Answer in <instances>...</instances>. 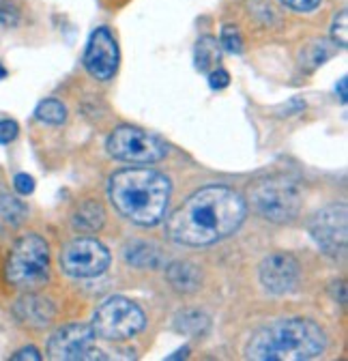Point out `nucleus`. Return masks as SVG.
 I'll use <instances>...</instances> for the list:
<instances>
[{
  "label": "nucleus",
  "mask_w": 348,
  "mask_h": 361,
  "mask_svg": "<svg viewBox=\"0 0 348 361\" xmlns=\"http://www.w3.org/2000/svg\"><path fill=\"white\" fill-rule=\"evenodd\" d=\"M144 312L125 297L106 299L93 316V334L108 342H123L144 329Z\"/></svg>",
  "instance_id": "6"
},
{
  "label": "nucleus",
  "mask_w": 348,
  "mask_h": 361,
  "mask_svg": "<svg viewBox=\"0 0 348 361\" xmlns=\"http://www.w3.org/2000/svg\"><path fill=\"white\" fill-rule=\"evenodd\" d=\"M346 86H348V80H346V78H342V80H340V84H337V90H340V99H342V104H346V97H348Z\"/></svg>",
  "instance_id": "30"
},
{
  "label": "nucleus",
  "mask_w": 348,
  "mask_h": 361,
  "mask_svg": "<svg viewBox=\"0 0 348 361\" xmlns=\"http://www.w3.org/2000/svg\"><path fill=\"white\" fill-rule=\"evenodd\" d=\"M118 43L114 39V35L110 32V28L99 26L89 43H86V52H84V67L95 80L108 82L114 78L116 69H118Z\"/></svg>",
  "instance_id": "11"
},
{
  "label": "nucleus",
  "mask_w": 348,
  "mask_h": 361,
  "mask_svg": "<svg viewBox=\"0 0 348 361\" xmlns=\"http://www.w3.org/2000/svg\"><path fill=\"white\" fill-rule=\"evenodd\" d=\"M13 185H15L18 194L28 196V194H32V192H35V178H32V176H28V174H15Z\"/></svg>",
  "instance_id": "28"
},
{
  "label": "nucleus",
  "mask_w": 348,
  "mask_h": 361,
  "mask_svg": "<svg viewBox=\"0 0 348 361\" xmlns=\"http://www.w3.org/2000/svg\"><path fill=\"white\" fill-rule=\"evenodd\" d=\"M13 314L15 319L28 327H35V329H41L52 323L54 319V305L50 299L41 297V295H24L22 299H18L15 307H13Z\"/></svg>",
  "instance_id": "13"
},
{
  "label": "nucleus",
  "mask_w": 348,
  "mask_h": 361,
  "mask_svg": "<svg viewBox=\"0 0 348 361\" xmlns=\"http://www.w3.org/2000/svg\"><path fill=\"white\" fill-rule=\"evenodd\" d=\"M245 200L230 188L211 185L189 196L166 221V233L181 245H211L239 231Z\"/></svg>",
  "instance_id": "1"
},
{
  "label": "nucleus",
  "mask_w": 348,
  "mask_h": 361,
  "mask_svg": "<svg viewBox=\"0 0 348 361\" xmlns=\"http://www.w3.org/2000/svg\"><path fill=\"white\" fill-rule=\"evenodd\" d=\"M5 75H7V71H5V69H3V67H0V80H3V78H5Z\"/></svg>",
  "instance_id": "31"
},
{
  "label": "nucleus",
  "mask_w": 348,
  "mask_h": 361,
  "mask_svg": "<svg viewBox=\"0 0 348 361\" xmlns=\"http://www.w3.org/2000/svg\"><path fill=\"white\" fill-rule=\"evenodd\" d=\"M95 334L91 325L84 323H73L63 329H58L50 342H48V353L52 359L58 361H84V359H106L101 350L93 346Z\"/></svg>",
  "instance_id": "10"
},
{
  "label": "nucleus",
  "mask_w": 348,
  "mask_h": 361,
  "mask_svg": "<svg viewBox=\"0 0 348 361\" xmlns=\"http://www.w3.org/2000/svg\"><path fill=\"white\" fill-rule=\"evenodd\" d=\"M166 278L170 286L179 293H196L202 284V274L200 269L192 262L185 260H174L166 269Z\"/></svg>",
  "instance_id": "14"
},
{
  "label": "nucleus",
  "mask_w": 348,
  "mask_h": 361,
  "mask_svg": "<svg viewBox=\"0 0 348 361\" xmlns=\"http://www.w3.org/2000/svg\"><path fill=\"white\" fill-rule=\"evenodd\" d=\"M181 334H187V336H198V334H204L209 329V319L202 314V312H196V310H187L183 314L177 316V323H174Z\"/></svg>",
  "instance_id": "20"
},
{
  "label": "nucleus",
  "mask_w": 348,
  "mask_h": 361,
  "mask_svg": "<svg viewBox=\"0 0 348 361\" xmlns=\"http://www.w3.org/2000/svg\"><path fill=\"white\" fill-rule=\"evenodd\" d=\"M18 131H20V127H18L15 121H9V118L0 121V145L13 142L18 138Z\"/></svg>",
  "instance_id": "27"
},
{
  "label": "nucleus",
  "mask_w": 348,
  "mask_h": 361,
  "mask_svg": "<svg viewBox=\"0 0 348 361\" xmlns=\"http://www.w3.org/2000/svg\"><path fill=\"white\" fill-rule=\"evenodd\" d=\"M310 235L316 245L329 256H344L348 241V209L346 204H331L318 211L310 221Z\"/></svg>",
  "instance_id": "9"
},
{
  "label": "nucleus",
  "mask_w": 348,
  "mask_h": 361,
  "mask_svg": "<svg viewBox=\"0 0 348 361\" xmlns=\"http://www.w3.org/2000/svg\"><path fill=\"white\" fill-rule=\"evenodd\" d=\"M11 359H13V361H22V359H32V361H39V359H41V355H39V350H37V348L28 346V348H22V350H18V353H15Z\"/></svg>",
  "instance_id": "29"
},
{
  "label": "nucleus",
  "mask_w": 348,
  "mask_h": 361,
  "mask_svg": "<svg viewBox=\"0 0 348 361\" xmlns=\"http://www.w3.org/2000/svg\"><path fill=\"white\" fill-rule=\"evenodd\" d=\"M247 198L251 209L260 217L275 224L292 221L303 207V194L299 183L286 174H273L256 180L247 192Z\"/></svg>",
  "instance_id": "4"
},
{
  "label": "nucleus",
  "mask_w": 348,
  "mask_h": 361,
  "mask_svg": "<svg viewBox=\"0 0 348 361\" xmlns=\"http://www.w3.org/2000/svg\"><path fill=\"white\" fill-rule=\"evenodd\" d=\"M20 18H22V5L18 0H3L0 3V24L13 28L20 24Z\"/></svg>",
  "instance_id": "22"
},
{
  "label": "nucleus",
  "mask_w": 348,
  "mask_h": 361,
  "mask_svg": "<svg viewBox=\"0 0 348 361\" xmlns=\"http://www.w3.org/2000/svg\"><path fill=\"white\" fill-rule=\"evenodd\" d=\"M346 26H348V13H346V9H342L333 18V24H331V37L340 48H346V43H348V28Z\"/></svg>",
  "instance_id": "24"
},
{
  "label": "nucleus",
  "mask_w": 348,
  "mask_h": 361,
  "mask_svg": "<svg viewBox=\"0 0 348 361\" xmlns=\"http://www.w3.org/2000/svg\"><path fill=\"white\" fill-rule=\"evenodd\" d=\"M327 346L325 331L308 319H284L258 329L245 348L256 361H308Z\"/></svg>",
  "instance_id": "3"
},
{
  "label": "nucleus",
  "mask_w": 348,
  "mask_h": 361,
  "mask_svg": "<svg viewBox=\"0 0 348 361\" xmlns=\"http://www.w3.org/2000/svg\"><path fill=\"white\" fill-rule=\"evenodd\" d=\"M337 50H340V45L333 39L331 41H327V39L312 41L308 48L301 52V67H306L308 71H314L316 67L327 63Z\"/></svg>",
  "instance_id": "19"
},
{
  "label": "nucleus",
  "mask_w": 348,
  "mask_h": 361,
  "mask_svg": "<svg viewBox=\"0 0 348 361\" xmlns=\"http://www.w3.org/2000/svg\"><path fill=\"white\" fill-rule=\"evenodd\" d=\"M7 280L24 290L39 288L50 278V250L39 235L30 233L15 241L7 258Z\"/></svg>",
  "instance_id": "5"
},
{
  "label": "nucleus",
  "mask_w": 348,
  "mask_h": 361,
  "mask_svg": "<svg viewBox=\"0 0 348 361\" xmlns=\"http://www.w3.org/2000/svg\"><path fill=\"white\" fill-rule=\"evenodd\" d=\"M26 204L15 196L0 194V235H7L18 231L22 221L26 219Z\"/></svg>",
  "instance_id": "15"
},
{
  "label": "nucleus",
  "mask_w": 348,
  "mask_h": 361,
  "mask_svg": "<svg viewBox=\"0 0 348 361\" xmlns=\"http://www.w3.org/2000/svg\"><path fill=\"white\" fill-rule=\"evenodd\" d=\"M220 45L232 54H241L243 52V37L239 32L237 26H224L222 28V37H220Z\"/></svg>",
  "instance_id": "23"
},
{
  "label": "nucleus",
  "mask_w": 348,
  "mask_h": 361,
  "mask_svg": "<svg viewBox=\"0 0 348 361\" xmlns=\"http://www.w3.org/2000/svg\"><path fill=\"white\" fill-rule=\"evenodd\" d=\"M106 224V211L97 200L82 202L73 213V226L82 233H95Z\"/></svg>",
  "instance_id": "16"
},
{
  "label": "nucleus",
  "mask_w": 348,
  "mask_h": 361,
  "mask_svg": "<svg viewBox=\"0 0 348 361\" xmlns=\"http://www.w3.org/2000/svg\"><path fill=\"white\" fill-rule=\"evenodd\" d=\"M230 84V73L222 67H215L213 71H209V86L215 90H222Z\"/></svg>",
  "instance_id": "26"
},
{
  "label": "nucleus",
  "mask_w": 348,
  "mask_h": 361,
  "mask_svg": "<svg viewBox=\"0 0 348 361\" xmlns=\"http://www.w3.org/2000/svg\"><path fill=\"white\" fill-rule=\"evenodd\" d=\"M110 200L134 224L155 226L166 215L170 180L153 168H125L110 178Z\"/></svg>",
  "instance_id": "2"
},
{
  "label": "nucleus",
  "mask_w": 348,
  "mask_h": 361,
  "mask_svg": "<svg viewBox=\"0 0 348 361\" xmlns=\"http://www.w3.org/2000/svg\"><path fill=\"white\" fill-rule=\"evenodd\" d=\"M35 116L37 121L48 123V125H63L67 121V108L58 99H46L37 106Z\"/></svg>",
  "instance_id": "21"
},
{
  "label": "nucleus",
  "mask_w": 348,
  "mask_h": 361,
  "mask_svg": "<svg viewBox=\"0 0 348 361\" xmlns=\"http://www.w3.org/2000/svg\"><path fill=\"white\" fill-rule=\"evenodd\" d=\"M110 252L104 243L91 237H82L65 245L61 252V267L71 278H97L106 274Z\"/></svg>",
  "instance_id": "8"
},
{
  "label": "nucleus",
  "mask_w": 348,
  "mask_h": 361,
  "mask_svg": "<svg viewBox=\"0 0 348 361\" xmlns=\"http://www.w3.org/2000/svg\"><path fill=\"white\" fill-rule=\"evenodd\" d=\"M301 278V267L294 256L286 252H275L260 264V284L271 295H286L294 290Z\"/></svg>",
  "instance_id": "12"
},
{
  "label": "nucleus",
  "mask_w": 348,
  "mask_h": 361,
  "mask_svg": "<svg viewBox=\"0 0 348 361\" xmlns=\"http://www.w3.org/2000/svg\"><path fill=\"white\" fill-rule=\"evenodd\" d=\"M125 260L140 269H157L161 264V252L153 243L134 241L125 247Z\"/></svg>",
  "instance_id": "17"
},
{
  "label": "nucleus",
  "mask_w": 348,
  "mask_h": 361,
  "mask_svg": "<svg viewBox=\"0 0 348 361\" xmlns=\"http://www.w3.org/2000/svg\"><path fill=\"white\" fill-rule=\"evenodd\" d=\"M280 3L297 13H312L314 9H318L321 0H280Z\"/></svg>",
  "instance_id": "25"
},
{
  "label": "nucleus",
  "mask_w": 348,
  "mask_h": 361,
  "mask_svg": "<svg viewBox=\"0 0 348 361\" xmlns=\"http://www.w3.org/2000/svg\"><path fill=\"white\" fill-rule=\"evenodd\" d=\"M222 61V50H220V43H217L215 37H202L196 43V50H194V63L198 71H213L215 67H220Z\"/></svg>",
  "instance_id": "18"
},
{
  "label": "nucleus",
  "mask_w": 348,
  "mask_h": 361,
  "mask_svg": "<svg viewBox=\"0 0 348 361\" xmlns=\"http://www.w3.org/2000/svg\"><path fill=\"white\" fill-rule=\"evenodd\" d=\"M106 149L114 159L129 164H155L161 161L168 153V147L159 138L127 125L116 127L110 133Z\"/></svg>",
  "instance_id": "7"
}]
</instances>
